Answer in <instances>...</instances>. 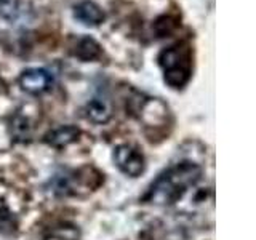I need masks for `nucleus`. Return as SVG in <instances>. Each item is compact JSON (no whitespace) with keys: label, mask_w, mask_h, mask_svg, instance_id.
Listing matches in <instances>:
<instances>
[{"label":"nucleus","mask_w":256,"mask_h":240,"mask_svg":"<svg viewBox=\"0 0 256 240\" xmlns=\"http://www.w3.org/2000/svg\"><path fill=\"white\" fill-rule=\"evenodd\" d=\"M20 84L22 86V90H26L29 93H34V94H38V93H44L46 92L48 88L52 86L53 84V77L48 70L45 69H28L24 70L21 77H20Z\"/></svg>","instance_id":"20e7f679"},{"label":"nucleus","mask_w":256,"mask_h":240,"mask_svg":"<svg viewBox=\"0 0 256 240\" xmlns=\"http://www.w3.org/2000/svg\"><path fill=\"white\" fill-rule=\"evenodd\" d=\"M158 62L164 69L165 82L173 88H181L190 77V64L188 53L180 46L166 48L158 56Z\"/></svg>","instance_id":"f03ea898"},{"label":"nucleus","mask_w":256,"mask_h":240,"mask_svg":"<svg viewBox=\"0 0 256 240\" xmlns=\"http://www.w3.org/2000/svg\"><path fill=\"white\" fill-rule=\"evenodd\" d=\"M76 54L78 56L82 61H93L96 58H100L101 54V46L92 37H84L80 38V42L77 44V50Z\"/></svg>","instance_id":"6e6552de"},{"label":"nucleus","mask_w":256,"mask_h":240,"mask_svg":"<svg viewBox=\"0 0 256 240\" xmlns=\"http://www.w3.org/2000/svg\"><path fill=\"white\" fill-rule=\"evenodd\" d=\"M74 18L85 26H98L104 21V12L94 2H82L74 8Z\"/></svg>","instance_id":"39448f33"},{"label":"nucleus","mask_w":256,"mask_h":240,"mask_svg":"<svg viewBox=\"0 0 256 240\" xmlns=\"http://www.w3.org/2000/svg\"><path fill=\"white\" fill-rule=\"evenodd\" d=\"M114 158H116V164L120 170H122L125 174L132 176V178L140 176L144 172V168H146L142 154L136 148L128 146V144H125V146H118L116 149Z\"/></svg>","instance_id":"7ed1b4c3"},{"label":"nucleus","mask_w":256,"mask_h":240,"mask_svg":"<svg viewBox=\"0 0 256 240\" xmlns=\"http://www.w3.org/2000/svg\"><path fill=\"white\" fill-rule=\"evenodd\" d=\"M78 134H80V132L76 126H70V125L60 126V128H54L53 132L46 134V142L50 144V146L58 148V149L66 148L78 138Z\"/></svg>","instance_id":"423d86ee"},{"label":"nucleus","mask_w":256,"mask_h":240,"mask_svg":"<svg viewBox=\"0 0 256 240\" xmlns=\"http://www.w3.org/2000/svg\"><path fill=\"white\" fill-rule=\"evenodd\" d=\"M202 176V168L192 162H181L165 170L158 178L150 184L146 194L149 204L172 205L186 194Z\"/></svg>","instance_id":"f257e3e1"},{"label":"nucleus","mask_w":256,"mask_h":240,"mask_svg":"<svg viewBox=\"0 0 256 240\" xmlns=\"http://www.w3.org/2000/svg\"><path fill=\"white\" fill-rule=\"evenodd\" d=\"M13 133L18 136L20 140H28L30 134V125L29 120L24 117H16L13 122Z\"/></svg>","instance_id":"1a4fd4ad"},{"label":"nucleus","mask_w":256,"mask_h":240,"mask_svg":"<svg viewBox=\"0 0 256 240\" xmlns=\"http://www.w3.org/2000/svg\"><path fill=\"white\" fill-rule=\"evenodd\" d=\"M85 114L94 124H106L112 116V109L106 100L93 98L92 101H88L85 108Z\"/></svg>","instance_id":"0eeeda50"},{"label":"nucleus","mask_w":256,"mask_h":240,"mask_svg":"<svg viewBox=\"0 0 256 240\" xmlns=\"http://www.w3.org/2000/svg\"><path fill=\"white\" fill-rule=\"evenodd\" d=\"M18 0H0V14L6 20H14L18 16Z\"/></svg>","instance_id":"9d476101"}]
</instances>
